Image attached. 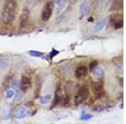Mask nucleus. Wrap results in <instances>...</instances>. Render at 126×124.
Returning <instances> with one entry per match:
<instances>
[{
	"label": "nucleus",
	"instance_id": "412c9836",
	"mask_svg": "<svg viewBox=\"0 0 126 124\" xmlns=\"http://www.w3.org/2000/svg\"><path fill=\"white\" fill-rule=\"evenodd\" d=\"M11 78L12 76H10V75H8V76H6V77L4 78V80H3V87L4 88L7 89L8 87H9V85L10 84V82H11Z\"/></svg>",
	"mask_w": 126,
	"mask_h": 124
},
{
	"label": "nucleus",
	"instance_id": "c85d7f7f",
	"mask_svg": "<svg viewBox=\"0 0 126 124\" xmlns=\"http://www.w3.org/2000/svg\"><path fill=\"white\" fill-rule=\"evenodd\" d=\"M116 71L118 73H120V74H122V73H123V66H122L121 64L118 66L117 69H116Z\"/></svg>",
	"mask_w": 126,
	"mask_h": 124
},
{
	"label": "nucleus",
	"instance_id": "4468645a",
	"mask_svg": "<svg viewBox=\"0 0 126 124\" xmlns=\"http://www.w3.org/2000/svg\"><path fill=\"white\" fill-rule=\"evenodd\" d=\"M75 88H76V86H75L74 83L72 82V81H68L65 86V91L67 95H71L72 92L75 91Z\"/></svg>",
	"mask_w": 126,
	"mask_h": 124
},
{
	"label": "nucleus",
	"instance_id": "2f4dec72",
	"mask_svg": "<svg viewBox=\"0 0 126 124\" xmlns=\"http://www.w3.org/2000/svg\"><path fill=\"white\" fill-rule=\"evenodd\" d=\"M39 1H42V0H39Z\"/></svg>",
	"mask_w": 126,
	"mask_h": 124
},
{
	"label": "nucleus",
	"instance_id": "aec40b11",
	"mask_svg": "<svg viewBox=\"0 0 126 124\" xmlns=\"http://www.w3.org/2000/svg\"><path fill=\"white\" fill-rule=\"evenodd\" d=\"M61 71L65 75H68L72 71V67H71V66H69V65H66V66H64L61 68Z\"/></svg>",
	"mask_w": 126,
	"mask_h": 124
},
{
	"label": "nucleus",
	"instance_id": "7c9ffc66",
	"mask_svg": "<svg viewBox=\"0 0 126 124\" xmlns=\"http://www.w3.org/2000/svg\"><path fill=\"white\" fill-rule=\"evenodd\" d=\"M61 1H62V0H54V2L56 3V4H57V3H59V2H61Z\"/></svg>",
	"mask_w": 126,
	"mask_h": 124
},
{
	"label": "nucleus",
	"instance_id": "bb28decb",
	"mask_svg": "<svg viewBox=\"0 0 126 124\" xmlns=\"http://www.w3.org/2000/svg\"><path fill=\"white\" fill-rule=\"evenodd\" d=\"M92 118V115L90 114H82V117H81V120H82V121H87V120H89Z\"/></svg>",
	"mask_w": 126,
	"mask_h": 124
},
{
	"label": "nucleus",
	"instance_id": "c756f323",
	"mask_svg": "<svg viewBox=\"0 0 126 124\" xmlns=\"http://www.w3.org/2000/svg\"><path fill=\"white\" fill-rule=\"evenodd\" d=\"M59 54V51H57V50H52V51L51 53H50V57H54V56H56V55H58Z\"/></svg>",
	"mask_w": 126,
	"mask_h": 124
},
{
	"label": "nucleus",
	"instance_id": "0eeeda50",
	"mask_svg": "<svg viewBox=\"0 0 126 124\" xmlns=\"http://www.w3.org/2000/svg\"><path fill=\"white\" fill-rule=\"evenodd\" d=\"M29 113H30V111L27 107H24V106H19V107H18L15 111V117L16 119L21 120V119L25 118V117L29 115Z\"/></svg>",
	"mask_w": 126,
	"mask_h": 124
},
{
	"label": "nucleus",
	"instance_id": "39448f33",
	"mask_svg": "<svg viewBox=\"0 0 126 124\" xmlns=\"http://www.w3.org/2000/svg\"><path fill=\"white\" fill-rule=\"evenodd\" d=\"M91 88L95 95V96L100 97L104 93V88H103V81H93L91 84Z\"/></svg>",
	"mask_w": 126,
	"mask_h": 124
},
{
	"label": "nucleus",
	"instance_id": "f257e3e1",
	"mask_svg": "<svg viewBox=\"0 0 126 124\" xmlns=\"http://www.w3.org/2000/svg\"><path fill=\"white\" fill-rule=\"evenodd\" d=\"M18 4L16 0H7L3 10V21L5 24H10L14 21L17 14Z\"/></svg>",
	"mask_w": 126,
	"mask_h": 124
},
{
	"label": "nucleus",
	"instance_id": "5701e85b",
	"mask_svg": "<svg viewBox=\"0 0 126 124\" xmlns=\"http://www.w3.org/2000/svg\"><path fill=\"white\" fill-rule=\"evenodd\" d=\"M29 54L33 57H41L42 55H44L43 52H40V51H35V50H31L29 52Z\"/></svg>",
	"mask_w": 126,
	"mask_h": 124
},
{
	"label": "nucleus",
	"instance_id": "a878e982",
	"mask_svg": "<svg viewBox=\"0 0 126 124\" xmlns=\"http://www.w3.org/2000/svg\"><path fill=\"white\" fill-rule=\"evenodd\" d=\"M97 63H98V62H97V60H93V61H92L90 63V65H89V70H90L91 71H92L95 67L97 66Z\"/></svg>",
	"mask_w": 126,
	"mask_h": 124
},
{
	"label": "nucleus",
	"instance_id": "ddd939ff",
	"mask_svg": "<svg viewBox=\"0 0 126 124\" xmlns=\"http://www.w3.org/2000/svg\"><path fill=\"white\" fill-rule=\"evenodd\" d=\"M122 9H123V0H113L109 10L113 11V10H121Z\"/></svg>",
	"mask_w": 126,
	"mask_h": 124
},
{
	"label": "nucleus",
	"instance_id": "423d86ee",
	"mask_svg": "<svg viewBox=\"0 0 126 124\" xmlns=\"http://www.w3.org/2000/svg\"><path fill=\"white\" fill-rule=\"evenodd\" d=\"M110 22L115 29H121L123 27V15L120 14H112L110 17Z\"/></svg>",
	"mask_w": 126,
	"mask_h": 124
},
{
	"label": "nucleus",
	"instance_id": "a211bd4d",
	"mask_svg": "<svg viewBox=\"0 0 126 124\" xmlns=\"http://www.w3.org/2000/svg\"><path fill=\"white\" fill-rule=\"evenodd\" d=\"M11 88L13 89L14 91H16L18 89H20V81L17 79H15V81H13L11 82Z\"/></svg>",
	"mask_w": 126,
	"mask_h": 124
},
{
	"label": "nucleus",
	"instance_id": "6e6552de",
	"mask_svg": "<svg viewBox=\"0 0 126 124\" xmlns=\"http://www.w3.org/2000/svg\"><path fill=\"white\" fill-rule=\"evenodd\" d=\"M32 86V80L29 76H22L20 81V90L23 92H26Z\"/></svg>",
	"mask_w": 126,
	"mask_h": 124
},
{
	"label": "nucleus",
	"instance_id": "20e7f679",
	"mask_svg": "<svg viewBox=\"0 0 126 124\" xmlns=\"http://www.w3.org/2000/svg\"><path fill=\"white\" fill-rule=\"evenodd\" d=\"M30 19V11L29 8L24 7L19 16V25L21 28H25L28 25Z\"/></svg>",
	"mask_w": 126,
	"mask_h": 124
},
{
	"label": "nucleus",
	"instance_id": "6ab92c4d",
	"mask_svg": "<svg viewBox=\"0 0 126 124\" xmlns=\"http://www.w3.org/2000/svg\"><path fill=\"white\" fill-rule=\"evenodd\" d=\"M50 99H51V96H50V95L49 94V95L44 96H40L39 101L41 104H46V103L49 102V101H50Z\"/></svg>",
	"mask_w": 126,
	"mask_h": 124
},
{
	"label": "nucleus",
	"instance_id": "9b49d317",
	"mask_svg": "<svg viewBox=\"0 0 126 124\" xmlns=\"http://www.w3.org/2000/svg\"><path fill=\"white\" fill-rule=\"evenodd\" d=\"M87 73H88V70L86 66H79L75 70V76L78 79H82L87 76Z\"/></svg>",
	"mask_w": 126,
	"mask_h": 124
},
{
	"label": "nucleus",
	"instance_id": "f3484780",
	"mask_svg": "<svg viewBox=\"0 0 126 124\" xmlns=\"http://www.w3.org/2000/svg\"><path fill=\"white\" fill-rule=\"evenodd\" d=\"M66 2L67 0H62L61 2H59L57 3V9H56V14H59L62 11V9L65 8V6L66 5Z\"/></svg>",
	"mask_w": 126,
	"mask_h": 124
},
{
	"label": "nucleus",
	"instance_id": "4be33fe9",
	"mask_svg": "<svg viewBox=\"0 0 126 124\" xmlns=\"http://www.w3.org/2000/svg\"><path fill=\"white\" fill-rule=\"evenodd\" d=\"M8 62L5 60H0V72L3 71L7 69Z\"/></svg>",
	"mask_w": 126,
	"mask_h": 124
},
{
	"label": "nucleus",
	"instance_id": "f8f14e48",
	"mask_svg": "<svg viewBox=\"0 0 126 124\" xmlns=\"http://www.w3.org/2000/svg\"><path fill=\"white\" fill-rule=\"evenodd\" d=\"M92 71H93V76L96 77V78L99 79V80L103 79V76H104V70H103V68H101V67H99V66L95 67Z\"/></svg>",
	"mask_w": 126,
	"mask_h": 124
},
{
	"label": "nucleus",
	"instance_id": "7ed1b4c3",
	"mask_svg": "<svg viewBox=\"0 0 126 124\" xmlns=\"http://www.w3.org/2000/svg\"><path fill=\"white\" fill-rule=\"evenodd\" d=\"M54 9V4L51 1H48L45 3L43 9L41 10V14H40V18L43 21H48L49 19L51 18L52 13H53Z\"/></svg>",
	"mask_w": 126,
	"mask_h": 124
},
{
	"label": "nucleus",
	"instance_id": "393cba45",
	"mask_svg": "<svg viewBox=\"0 0 126 124\" xmlns=\"http://www.w3.org/2000/svg\"><path fill=\"white\" fill-rule=\"evenodd\" d=\"M15 96V101H17L20 99V96H21V90L20 89H18V90L15 91V95H14Z\"/></svg>",
	"mask_w": 126,
	"mask_h": 124
},
{
	"label": "nucleus",
	"instance_id": "b1692460",
	"mask_svg": "<svg viewBox=\"0 0 126 124\" xmlns=\"http://www.w3.org/2000/svg\"><path fill=\"white\" fill-rule=\"evenodd\" d=\"M122 62H123V57H122L121 55L116 56L115 58L113 59V63L114 65H117V66H119V65L122 64Z\"/></svg>",
	"mask_w": 126,
	"mask_h": 124
},
{
	"label": "nucleus",
	"instance_id": "473e14b6",
	"mask_svg": "<svg viewBox=\"0 0 126 124\" xmlns=\"http://www.w3.org/2000/svg\"><path fill=\"white\" fill-rule=\"evenodd\" d=\"M73 1H76V0H73Z\"/></svg>",
	"mask_w": 126,
	"mask_h": 124
},
{
	"label": "nucleus",
	"instance_id": "9d476101",
	"mask_svg": "<svg viewBox=\"0 0 126 124\" xmlns=\"http://www.w3.org/2000/svg\"><path fill=\"white\" fill-rule=\"evenodd\" d=\"M91 10V4L89 2L84 1L79 6V12H80L81 15L82 16H86L90 13Z\"/></svg>",
	"mask_w": 126,
	"mask_h": 124
},
{
	"label": "nucleus",
	"instance_id": "dca6fc26",
	"mask_svg": "<svg viewBox=\"0 0 126 124\" xmlns=\"http://www.w3.org/2000/svg\"><path fill=\"white\" fill-rule=\"evenodd\" d=\"M105 24H106V21L104 19L101 20V21L97 22V23L95 24L94 28H93V30L94 32H100L103 28L105 27Z\"/></svg>",
	"mask_w": 126,
	"mask_h": 124
},
{
	"label": "nucleus",
	"instance_id": "f03ea898",
	"mask_svg": "<svg viewBox=\"0 0 126 124\" xmlns=\"http://www.w3.org/2000/svg\"><path fill=\"white\" fill-rule=\"evenodd\" d=\"M90 95V91H89V88L87 86H82L78 89V93L75 96L74 102L76 105H79L82 102H83L87 97Z\"/></svg>",
	"mask_w": 126,
	"mask_h": 124
},
{
	"label": "nucleus",
	"instance_id": "1a4fd4ad",
	"mask_svg": "<svg viewBox=\"0 0 126 124\" xmlns=\"http://www.w3.org/2000/svg\"><path fill=\"white\" fill-rule=\"evenodd\" d=\"M1 116L2 120H3V121L9 120L10 118V116H11V107L8 103H4L2 106Z\"/></svg>",
	"mask_w": 126,
	"mask_h": 124
},
{
	"label": "nucleus",
	"instance_id": "2eb2a0df",
	"mask_svg": "<svg viewBox=\"0 0 126 124\" xmlns=\"http://www.w3.org/2000/svg\"><path fill=\"white\" fill-rule=\"evenodd\" d=\"M62 99V91H61V88L58 87L56 91V94H55V99H54V101H53V106H56L57 105Z\"/></svg>",
	"mask_w": 126,
	"mask_h": 124
},
{
	"label": "nucleus",
	"instance_id": "cd10ccee",
	"mask_svg": "<svg viewBox=\"0 0 126 124\" xmlns=\"http://www.w3.org/2000/svg\"><path fill=\"white\" fill-rule=\"evenodd\" d=\"M14 95H15V92H14V91L9 90V91H7V94H6V97H7L8 99H10V98H12V97L14 96Z\"/></svg>",
	"mask_w": 126,
	"mask_h": 124
}]
</instances>
